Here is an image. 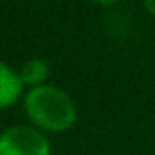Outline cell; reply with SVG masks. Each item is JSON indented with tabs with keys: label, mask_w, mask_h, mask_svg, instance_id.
Masks as SVG:
<instances>
[{
	"label": "cell",
	"mask_w": 155,
	"mask_h": 155,
	"mask_svg": "<svg viewBox=\"0 0 155 155\" xmlns=\"http://www.w3.org/2000/svg\"><path fill=\"white\" fill-rule=\"evenodd\" d=\"M23 114L32 128L41 130L44 135H57L66 132L78 121L75 101L57 84H41V87L28 89L23 94Z\"/></svg>",
	"instance_id": "1"
},
{
	"label": "cell",
	"mask_w": 155,
	"mask_h": 155,
	"mask_svg": "<svg viewBox=\"0 0 155 155\" xmlns=\"http://www.w3.org/2000/svg\"><path fill=\"white\" fill-rule=\"evenodd\" d=\"M0 155H50V139L32 126H9L0 132Z\"/></svg>",
	"instance_id": "2"
},
{
	"label": "cell",
	"mask_w": 155,
	"mask_h": 155,
	"mask_svg": "<svg viewBox=\"0 0 155 155\" xmlns=\"http://www.w3.org/2000/svg\"><path fill=\"white\" fill-rule=\"evenodd\" d=\"M16 71H18V78H21V82H23V87L34 89V87H41V84H48L50 64L41 57H30Z\"/></svg>",
	"instance_id": "4"
},
{
	"label": "cell",
	"mask_w": 155,
	"mask_h": 155,
	"mask_svg": "<svg viewBox=\"0 0 155 155\" xmlns=\"http://www.w3.org/2000/svg\"><path fill=\"white\" fill-rule=\"evenodd\" d=\"M144 9L148 12V16H153V18H155V0H148V2H144Z\"/></svg>",
	"instance_id": "5"
},
{
	"label": "cell",
	"mask_w": 155,
	"mask_h": 155,
	"mask_svg": "<svg viewBox=\"0 0 155 155\" xmlns=\"http://www.w3.org/2000/svg\"><path fill=\"white\" fill-rule=\"evenodd\" d=\"M18 101H23V82L18 71L0 59V110H7Z\"/></svg>",
	"instance_id": "3"
}]
</instances>
